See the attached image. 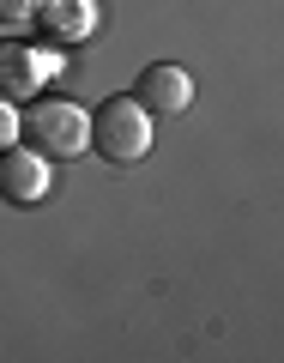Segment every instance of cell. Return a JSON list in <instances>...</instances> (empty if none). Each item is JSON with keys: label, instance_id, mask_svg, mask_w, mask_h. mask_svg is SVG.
Instances as JSON below:
<instances>
[{"label": "cell", "instance_id": "1", "mask_svg": "<svg viewBox=\"0 0 284 363\" xmlns=\"http://www.w3.org/2000/svg\"><path fill=\"white\" fill-rule=\"evenodd\" d=\"M91 145L109 157V164H140L152 152V109L140 97H109L97 116H91Z\"/></svg>", "mask_w": 284, "mask_h": 363}, {"label": "cell", "instance_id": "2", "mask_svg": "<svg viewBox=\"0 0 284 363\" xmlns=\"http://www.w3.org/2000/svg\"><path fill=\"white\" fill-rule=\"evenodd\" d=\"M18 128L30 133V145L42 157H79L91 145V116L79 104H67V97H42L30 116H18Z\"/></svg>", "mask_w": 284, "mask_h": 363}, {"label": "cell", "instance_id": "3", "mask_svg": "<svg viewBox=\"0 0 284 363\" xmlns=\"http://www.w3.org/2000/svg\"><path fill=\"white\" fill-rule=\"evenodd\" d=\"M55 73H61L55 43H0V97H6V104L37 97Z\"/></svg>", "mask_w": 284, "mask_h": 363}, {"label": "cell", "instance_id": "4", "mask_svg": "<svg viewBox=\"0 0 284 363\" xmlns=\"http://www.w3.org/2000/svg\"><path fill=\"white\" fill-rule=\"evenodd\" d=\"M0 194L13 206H37L49 194V157L37 145H6L0 152Z\"/></svg>", "mask_w": 284, "mask_h": 363}, {"label": "cell", "instance_id": "5", "mask_svg": "<svg viewBox=\"0 0 284 363\" xmlns=\"http://www.w3.org/2000/svg\"><path fill=\"white\" fill-rule=\"evenodd\" d=\"M152 116H181V109L194 104V79L181 73V67H169V61H157V67H145L140 73V91H133Z\"/></svg>", "mask_w": 284, "mask_h": 363}, {"label": "cell", "instance_id": "6", "mask_svg": "<svg viewBox=\"0 0 284 363\" xmlns=\"http://www.w3.org/2000/svg\"><path fill=\"white\" fill-rule=\"evenodd\" d=\"M37 18L49 25L55 43H79V37H91V30H97V0H42Z\"/></svg>", "mask_w": 284, "mask_h": 363}, {"label": "cell", "instance_id": "7", "mask_svg": "<svg viewBox=\"0 0 284 363\" xmlns=\"http://www.w3.org/2000/svg\"><path fill=\"white\" fill-rule=\"evenodd\" d=\"M37 6L42 0H0V18L6 25H25V18H37Z\"/></svg>", "mask_w": 284, "mask_h": 363}, {"label": "cell", "instance_id": "8", "mask_svg": "<svg viewBox=\"0 0 284 363\" xmlns=\"http://www.w3.org/2000/svg\"><path fill=\"white\" fill-rule=\"evenodd\" d=\"M13 140H18V109L6 104V97H0V152H6Z\"/></svg>", "mask_w": 284, "mask_h": 363}]
</instances>
